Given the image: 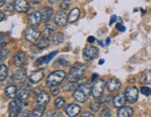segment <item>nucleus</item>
Wrapping results in <instances>:
<instances>
[{
  "mask_svg": "<svg viewBox=\"0 0 151 117\" xmlns=\"http://www.w3.org/2000/svg\"><path fill=\"white\" fill-rule=\"evenodd\" d=\"M91 92V86L89 84H82L80 85L74 92V98L76 101L79 102H85L89 98Z\"/></svg>",
  "mask_w": 151,
  "mask_h": 117,
  "instance_id": "nucleus-1",
  "label": "nucleus"
},
{
  "mask_svg": "<svg viewBox=\"0 0 151 117\" xmlns=\"http://www.w3.org/2000/svg\"><path fill=\"white\" fill-rule=\"evenodd\" d=\"M86 71V66L83 64L78 63L74 65L71 69L70 73H69L68 76H67V81L68 82H76L78 81L79 78L83 76V74L85 73Z\"/></svg>",
  "mask_w": 151,
  "mask_h": 117,
  "instance_id": "nucleus-2",
  "label": "nucleus"
},
{
  "mask_svg": "<svg viewBox=\"0 0 151 117\" xmlns=\"http://www.w3.org/2000/svg\"><path fill=\"white\" fill-rule=\"evenodd\" d=\"M65 77V73L63 71H55L51 73L47 78V85L49 86H58Z\"/></svg>",
  "mask_w": 151,
  "mask_h": 117,
  "instance_id": "nucleus-3",
  "label": "nucleus"
},
{
  "mask_svg": "<svg viewBox=\"0 0 151 117\" xmlns=\"http://www.w3.org/2000/svg\"><path fill=\"white\" fill-rule=\"evenodd\" d=\"M26 105V103L20 99L19 98L17 99H13L12 101L9 102V109L10 111V116H16V115H20L21 112L24 109V107Z\"/></svg>",
  "mask_w": 151,
  "mask_h": 117,
  "instance_id": "nucleus-4",
  "label": "nucleus"
},
{
  "mask_svg": "<svg viewBox=\"0 0 151 117\" xmlns=\"http://www.w3.org/2000/svg\"><path fill=\"white\" fill-rule=\"evenodd\" d=\"M106 85L104 84V82L101 79H95L93 80V86H92V88H91V93H92V96L95 98H99L104 89V86Z\"/></svg>",
  "mask_w": 151,
  "mask_h": 117,
  "instance_id": "nucleus-5",
  "label": "nucleus"
},
{
  "mask_svg": "<svg viewBox=\"0 0 151 117\" xmlns=\"http://www.w3.org/2000/svg\"><path fill=\"white\" fill-rule=\"evenodd\" d=\"M98 50L97 48L93 46H86L83 50V58L85 61H92L93 58H95L98 56Z\"/></svg>",
  "mask_w": 151,
  "mask_h": 117,
  "instance_id": "nucleus-6",
  "label": "nucleus"
},
{
  "mask_svg": "<svg viewBox=\"0 0 151 117\" xmlns=\"http://www.w3.org/2000/svg\"><path fill=\"white\" fill-rule=\"evenodd\" d=\"M125 96L128 102L134 103L138 98V89L133 86L127 87V89L125 90Z\"/></svg>",
  "mask_w": 151,
  "mask_h": 117,
  "instance_id": "nucleus-7",
  "label": "nucleus"
},
{
  "mask_svg": "<svg viewBox=\"0 0 151 117\" xmlns=\"http://www.w3.org/2000/svg\"><path fill=\"white\" fill-rule=\"evenodd\" d=\"M39 36H40V33L37 29L32 27V28H29L26 30L24 37L27 41H29V42H35L36 40H37Z\"/></svg>",
  "mask_w": 151,
  "mask_h": 117,
  "instance_id": "nucleus-8",
  "label": "nucleus"
},
{
  "mask_svg": "<svg viewBox=\"0 0 151 117\" xmlns=\"http://www.w3.org/2000/svg\"><path fill=\"white\" fill-rule=\"evenodd\" d=\"M14 8L18 12H26L30 9V5L26 0H15Z\"/></svg>",
  "mask_w": 151,
  "mask_h": 117,
  "instance_id": "nucleus-9",
  "label": "nucleus"
},
{
  "mask_svg": "<svg viewBox=\"0 0 151 117\" xmlns=\"http://www.w3.org/2000/svg\"><path fill=\"white\" fill-rule=\"evenodd\" d=\"M106 88L111 91V92H114V91H117L119 90L120 87H121V83L120 81L117 78H111L109 79L107 82H106Z\"/></svg>",
  "mask_w": 151,
  "mask_h": 117,
  "instance_id": "nucleus-10",
  "label": "nucleus"
},
{
  "mask_svg": "<svg viewBox=\"0 0 151 117\" xmlns=\"http://www.w3.org/2000/svg\"><path fill=\"white\" fill-rule=\"evenodd\" d=\"M42 21V16L40 11H35L30 16H29L28 22L30 23V25L32 26H37Z\"/></svg>",
  "mask_w": 151,
  "mask_h": 117,
  "instance_id": "nucleus-11",
  "label": "nucleus"
},
{
  "mask_svg": "<svg viewBox=\"0 0 151 117\" xmlns=\"http://www.w3.org/2000/svg\"><path fill=\"white\" fill-rule=\"evenodd\" d=\"M54 21L58 26H65L66 25V22L68 21V17L66 16L65 12L59 11V12H57V14L55 15Z\"/></svg>",
  "mask_w": 151,
  "mask_h": 117,
  "instance_id": "nucleus-12",
  "label": "nucleus"
},
{
  "mask_svg": "<svg viewBox=\"0 0 151 117\" xmlns=\"http://www.w3.org/2000/svg\"><path fill=\"white\" fill-rule=\"evenodd\" d=\"M126 101H127V99H126L125 93L120 92V93H119V94L114 98V99H113V104H114L115 107L119 108L121 106H124Z\"/></svg>",
  "mask_w": 151,
  "mask_h": 117,
  "instance_id": "nucleus-13",
  "label": "nucleus"
},
{
  "mask_svg": "<svg viewBox=\"0 0 151 117\" xmlns=\"http://www.w3.org/2000/svg\"><path fill=\"white\" fill-rule=\"evenodd\" d=\"M50 97L47 92L42 91L37 98V103L38 106H45L50 102Z\"/></svg>",
  "mask_w": 151,
  "mask_h": 117,
  "instance_id": "nucleus-14",
  "label": "nucleus"
},
{
  "mask_svg": "<svg viewBox=\"0 0 151 117\" xmlns=\"http://www.w3.org/2000/svg\"><path fill=\"white\" fill-rule=\"evenodd\" d=\"M133 114V110L130 106H121L118 111L119 117H131Z\"/></svg>",
  "mask_w": 151,
  "mask_h": 117,
  "instance_id": "nucleus-15",
  "label": "nucleus"
},
{
  "mask_svg": "<svg viewBox=\"0 0 151 117\" xmlns=\"http://www.w3.org/2000/svg\"><path fill=\"white\" fill-rule=\"evenodd\" d=\"M65 111L68 116H76L80 113V107L77 104H70L65 109Z\"/></svg>",
  "mask_w": 151,
  "mask_h": 117,
  "instance_id": "nucleus-16",
  "label": "nucleus"
},
{
  "mask_svg": "<svg viewBox=\"0 0 151 117\" xmlns=\"http://www.w3.org/2000/svg\"><path fill=\"white\" fill-rule=\"evenodd\" d=\"M44 77V71L43 70H37V71L34 72L31 75L30 77H29V80L32 83L36 84V83H38L39 81H41Z\"/></svg>",
  "mask_w": 151,
  "mask_h": 117,
  "instance_id": "nucleus-17",
  "label": "nucleus"
},
{
  "mask_svg": "<svg viewBox=\"0 0 151 117\" xmlns=\"http://www.w3.org/2000/svg\"><path fill=\"white\" fill-rule=\"evenodd\" d=\"M26 61V57L24 53H19L17 54L14 58H13V62H14V65L17 67H22L24 66L25 64Z\"/></svg>",
  "mask_w": 151,
  "mask_h": 117,
  "instance_id": "nucleus-18",
  "label": "nucleus"
},
{
  "mask_svg": "<svg viewBox=\"0 0 151 117\" xmlns=\"http://www.w3.org/2000/svg\"><path fill=\"white\" fill-rule=\"evenodd\" d=\"M41 12V16H42V21L47 22L50 20L52 14H53V10H52L51 8H44L40 10Z\"/></svg>",
  "mask_w": 151,
  "mask_h": 117,
  "instance_id": "nucleus-19",
  "label": "nucleus"
},
{
  "mask_svg": "<svg viewBox=\"0 0 151 117\" xmlns=\"http://www.w3.org/2000/svg\"><path fill=\"white\" fill-rule=\"evenodd\" d=\"M27 77V73L25 70H19L13 75V80L16 82H22Z\"/></svg>",
  "mask_w": 151,
  "mask_h": 117,
  "instance_id": "nucleus-20",
  "label": "nucleus"
},
{
  "mask_svg": "<svg viewBox=\"0 0 151 117\" xmlns=\"http://www.w3.org/2000/svg\"><path fill=\"white\" fill-rule=\"evenodd\" d=\"M79 9H74L70 11V13L68 15V21L69 22H75L78 18H79Z\"/></svg>",
  "mask_w": 151,
  "mask_h": 117,
  "instance_id": "nucleus-21",
  "label": "nucleus"
},
{
  "mask_svg": "<svg viewBox=\"0 0 151 117\" xmlns=\"http://www.w3.org/2000/svg\"><path fill=\"white\" fill-rule=\"evenodd\" d=\"M17 87L15 86H9L5 89V93L9 98H14L17 96Z\"/></svg>",
  "mask_w": 151,
  "mask_h": 117,
  "instance_id": "nucleus-22",
  "label": "nucleus"
},
{
  "mask_svg": "<svg viewBox=\"0 0 151 117\" xmlns=\"http://www.w3.org/2000/svg\"><path fill=\"white\" fill-rule=\"evenodd\" d=\"M63 40H65V36H63V34L59 32V33H56L53 37H52V43L54 45H60L63 42Z\"/></svg>",
  "mask_w": 151,
  "mask_h": 117,
  "instance_id": "nucleus-23",
  "label": "nucleus"
},
{
  "mask_svg": "<svg viewBox=\"0 0 151 117\" xmlns=\"http://www.w3.org/2000/svg\"><path fill=\"white\" fill-rule=\"evenodd\" d=\"M50 45V38H47V37H44L42 36V38L39 40V42L37 43V48L40 49H46L48 48Z\"/></svg>",
  "mask_w": 151,
  "mask_h": 117,
  "instance_id": "nucleus-24",
  "label": "nucleus"
},
{
  "mask_svg": "<svg viewBox=\"0 0 151 117\" xmlns=\"http://www.w3.org/2000/svg\"><path fill=\"white\" fill-rule=\"evenodd\" d=\"M55 54H57V51H53V52H51V53L48 56H46V57H43L41 58H39V60L37 61L38 64H42V63H48L50 62V61H51V58H53L55 56Z\"/></svg>",
  "mask_w": 151,
  "mask_h": 117,
  "instance_id": "nucleus-25",
  "label": "nucleus"
},
{
  "mask_svg": "<svg viewBox=\"0 0 151 117\" xmlns=\"http://www.w3.org/2000/svg\"><path fill=\"white\" fill-rule=\"evenodd\" d=\"M142 82L144 84H151V70H147L144 73L142 76Z\"/></svg>",
  "mask_w": 151,
  "mask_h": 117,
  "instance_id": "nucleus-26",
  "label": "nucleus"
},
{
  "mask_svg": "<svg viewBox=\"0 0 151 117\" xmlns=\"http://www.w3.org/2000/svg\"><path fill=\"white\" fill-rule=\"evenodd\" d=\"M44 112H45V107L44 106H40L37 109H35L32 113V116H35V117H39V116H42L44 114Z\"/></svg>",
  "mask_w": 151,
  "mask_h": 117,
  "instance_id": "nucleus-27",
  "label": "nucleus"
},
{
  "mask_svg": "<svg viewBox=\"0 0 151 117\" xmlns=\"http://www.w3.org/2000/svg\"><path fill=\"white\" fill-rule=\"evenodd\" d=\"M8 76V68L6 67L4 64H2L1 67H0V80L3 81L7 78Z\"/></svg>",
  "mask_w": 151,
  "mask_h": 117,
  "instance_id": "nucleus-28",
  "label": "nucleus"
},
{
  "mask_svg": "<svg viewBox=\"0 0 151 117\" xmlns=\"http://www.w3.org/2000/svg\"><path fill=\"white\" fill-rule=\"evenodd\" d=\"M28 97H29V91L27 89H24V90L21 91L19 93V96H18V98L20 99H22V101H26V99L28 98Z\"/></svg>",
  "mask_w": 151,
  "mask_h": 117,
  "instance_id": "nucleus-29",
  "label": "nucleus"
},
{
  "mask_svg": "<svg viewBox=\"0 0 151 117\" xmlns=\"http://www.w3.org/2000/svg\"><path fill=\"white\" fill-rule=\"evenodd\" d=\"M54 104L57 108H62V107H63V105L65 104V101L63 98H58L55 99Z\"/></svg>",
  "mask_w": 151,
  "mask_h": 117,
  "instance_id": "nucleus-30",
  "label": "nucleus"
},
{
  "mask_svg": "<svg viewBox=\"0 0 151 117\" xmlns=\"http://www.w3.org/2000/svg\"><path fill=\"white\" fill-rule=\"evenodd\" d=\"M100 107H101V103L98 101H94V102L91 103V105H90L91 110L93 111V112H97V111L100 109Z\"/></svg>",
  "mask_w": 151,
  "mask_h": 117,
  "instance_id": "nucleus-31",
  "label": "nucleus"
},
{
  "mask_svg": "<svg viewBox=\"0 0 151 117\" xmlns=\"http://www.w3.org/2000/svg\"><path fill=\"white\" fill-rule=\"evenodd\" d=\"M141 93L143 95L148 97L151 95V88H149L147 86H143V87H141Z\"/></svg>",
  "mask_w": 151,
  "mask_h": 117,
  "instance_id": "nucleus-32",
  "label": "nucleus"
},
{
  "mask_svg": "<svg viewBox=\"0 0 151 117\" xmlns=\"http://www.w3.org/2000/svg\"><path fill=\"white\" fill-rule=\"evenodd\" d=\"M51 36H52V29H49V28L45 29V31H44L43 34H42V36L47 37V38H50Z\"/></svg>",
  "mask_w": 151,
  "mask_h": 117,
  "instance_id": "nucleus-33",
  "label": "nucleus"
},
{
  "mask_svg": "<svg viewBox=\"0 0 151 117\" xmlns=\"http://www.w3.org/2000/svg\"><path fill=\"white\" fill-rule=\"evenodd\" d=\"M69 0H65L62 4H61V8L62 9H65V10H67L69 9V5H70V3L68 2Z\"/></svg>",
  "mask_w": 151,
  "mask_h": 117,
  "instance_id": "nucleus-34",
  "label": "nucleus"
},
{
  "mask_svg": "<svg viewBox=\"0 0 151 117\" xmlns=\"http://www.w3.org/2000/svg\"><path fill=\"white\" fill-rule=\"evenodd\" d=\"M101 115H102L103 117H109L110 115H111V114H110V111H109V109L104 108V109L102 111Z\"/></svg>",
  "mask_w": 151,
  "mask_h": 117,
  "instance_id": "nucleus-35",
  "label": "nucleus"
},
{
  "mask_svg": "<svg viewBox=\"0 0 151 117\" xmlns=\"http://www.w3.org/2000/svg\"><path fill=\"white\" fill-rule=\"evenodd\" d=\"M50 91L52 93V95H58V94H59V92H60V90L57 87V86H52L51 88H50Z\"/></svg>",
  "mask_w": 151,
  "mask_h": 117,
  "instance_id": "nucleus-36",
  "label": "nucleus"
},
{
  "mask_svg": "<svg viewBox=\"0 0 151 117\" xmlns=\"http://www.w3.org/2000/svg\"><path fill=\"white\" fill-rule=\"evenodd\" d=\"M116 28H117V30H119V32H124L126 30V28L124 27V25H122L121 23H117Z\"/></svg>",
  "mask_w": 151,
  "mask_h": 117,
  "instance_id": "nucleus-37",
  "label": "nucleus"
},
{
  "mask_svg": "<svg viewBox=\"0 0 151 117\" xmlns=\"http://www.w3.org/2000/svg\"><path fill=\"white\" fill-rule=\"evenodd\" d=\"M7 54H8V51L7 50H1V62H3L5 61V58H7Z\"/></svg>",
  "mask_w": 151,
  "mask_h": 117,
  "instance_id": "nucleus-38",
  "label": "nucleus"
},
{
  "mask_svg": "<svg viewBox=\"0 0 151 117\" xmlns=\"http://www.w3.org/2000/svg\"><path fill=\"white\" fill-rule=\"evenodd\" d=\"M110 101H111V97H110V96H106L104 98H102V99H101V101H102V102H104V103H107V102H109Z\"/></svg>",
  "mask_w": 151,
  "mask_h": 117,
  "instance_id": "nucleus-39",
  "label": "nucleus"
},
{
  "mask_svg": "<svg viewBox=\"0 0 151 117\" xmlns=\"http://www.w3.org/2000/svg\"><path fill=\"white\" fill-rule=\"evenodd\" d=\"M116 20H117V17H116L115 15H113V16L111 17V20H110V22H109V24H110V25H111V24H113V23H114V21H115Z\"/></svg>",
  "mask_w": 151,
  "mask_h": 117,
  "instance_id": "nucleus-40",
  "label": "nucleus"
},
{
  "mask_svg": "<svg viewBox=\"0 0 151 117\" xmlns=\"http://www.w3.org/2000/svg\"><path fill=\"white\" fill-rule=\"evenodd\" d=\"M86 116H88V117H93V115H92L91 113H84L83 114H81V117H86Z\"/></svg>",
  "mask_w": 151,
  "mask_h": 117,
  "instance_id": "nucleus-41",
  "label": "nucleus"
},
{
  "mask_svg": "<svg viewBox=\"0 0 151 117\" xmlns=\"http://www.w3.org/2000/svg\"><path fill=\"white\" fill-rule=\"evenodd\" d=\"M95 40H96V39H95L93 36H89V38H88V41H89L90 43H93Z\"/></svg>",
  "mask_w": 151,
  "mask_h": 117,
  "instance_id": "nucleus-42",
  "label": "nucleus"
},
{
  "mask_svg": "<svg viewBox=\"0 0 151 117\" xmlns=\"http://www.w3.org/2000/svg\"><path fill=\"white\" fill-rule=\"evenodd\" d=\"M13 6H14V4H12V3L9 4V5L7 6V10H9V11L12 10V9H10V8H13Z\"/></svg>",
  "mask_w": 151,
  "mask_h": 117,
  "instance_id": "nucleus-43",
  "label": "nucleus"
},
{
  "mask_svg": "<svg viewBox=\"0 0 151 117\" xmlns=\"http://www.w3.org/2000/svg\"><path fill=\"white\" fill-rule=\"evenodd\" d=\"M4 34L2 33L1 34V46H4V45H5V43H4Z\"/></svg>",
  "mask_w": 151,
  "mask_h": 117,
  "instance_id": "nucleus-44",
  "label": "nucleus"
},
{
  "mask_svg": "<svg viewBox=\"0 0 151 117\" xmlns=\"http://www.w3.org/2000/svg\"><path fill=\"white\" fill-rule=\"evenodd\" d=\"M41 1H42V0H31V2H32L33 4H36V5L39 4Z\"/></svg>",
  "mask_w": 151,
  "mask_h": 117,
  "instance_id": "nucleus-45",
  "label": "nucleus"
},
{
  "mask_svg": "<svg viewBox=\"0 0 151 117\" xmlns=\"http://www.w3.org/2000/svg\"><path fill=\"white\" fill-rule=\"evenodd\" d=\"M57 1H58V0H50V3L51 5H54L55 3H57Z\"/></svg>",
  "mask_w": 151,
  "mask_h": 117,
  "instance_id": "nucleus-46",
  "label": "nucleus"
},
{
  "mask_svg": "<svg viewBox=\"0 0 151 117\" xmlns=\"http://www.w3.org/2000/svg\"><path fill=\"white\" fill-rule=\"evenodd\" d=\"M5 3H6V0H1V2H0V6L3 7V6L5 5Z\"/></svg>",
  "mask_w": 151,
  "mask_h": 117,
  "instance_id": "nucleus-47",
  "label": "nucleus"
},
{
  "mask_svg": "<svg viewBox=\"0 0 151 117\" xmlns=\"http://www.w3.org/2000/svg\"><path fill=\"white\" fill-rule=\"evenodd\" d=\"M110 40H111V39H110L109 37L106 39V46H107V45H109V44H110V42H111V41H110Z\"/></svg>",
  "mask_w": 151,
  "mask_h": 117,
  "instance_id": "nucleus-48",
  "label": "nucleus"
},
{
  "mask_svg": "<svg viewBox=\"0 0 151 117\" xmlns=\"http://www.w3.org/2000/svg\"><path fill=\"white\" fill-rule=\"evenodd\" d=\"M104 60H101L100 61H99V64L100 65H102V64H104Z\"/></svg>",
  "mask_w": 151,
  "mask_h": 117,
  "instance_id": "nucleus-49",
  "label": "nucleus"
},
{
  "mask_svg": "<svg viewBox=\"0 0 151 117\" xmlns=\"http://www.w3.org/2000/svg\"><path fill=\"white\" fill-rule=\"evenodd\" d=\"M4 20V14H3V12H1V21H3Z\"/></svg>",
  "mask_w": 151,
  "mask_h": 117,
  "instance_id": "nucleus-50",
  "label": "nucleus"
},
{
  "mask_svg": "<svg viewBox=\"0 0 151 117\" xmlns=\"http://www.w3.org/2000/svg\"><path fill=\"white\" fill-rule=\"evenodd\" d=\"M98 43H99L101 46H104V43H103V42H101V41H99V42H98Z\"/></svg>",
  "mask_w": 151,
  "mask_h": 117,
  "instance_id": "nucleus-51",
  "label": "nucleus"
}]
</instances>
